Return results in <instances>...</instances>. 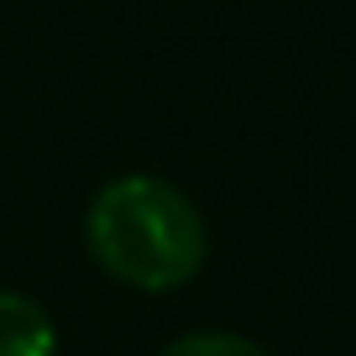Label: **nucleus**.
<instances>
[{
	"label": "nucleus",
	"mask_w": 356,
	"mask_h": 356,
	"mask_svg": "<svg viewBox=\"0 0 356 356\" xmlns=\"http://www.w3.org/2000/svg\"><path fill=\"white\" fill-rule=\"evenodd\" d=\"M84 241L115 283L142 293L184 289L210 257L204 215L157 173L111 178L84 215Z\"/></svg>",
	"instance_id": "f257e3e1"
},
{
	"label": "nucleus",
	"mask_w": 356,
	"mask_h": 356,
	"mask_svg": "<svg viewBox=\"0 0 356 356\" xmlns=\"http://www.w3.org/2000/svg\"><path fill=\"white\" fill-rule=\"evenodd\" d=\"M0 356H58V330L47 309L11 289H0Z\"/></svg>",
	"instance_id": "f03ea898"
},
{
	"label": "nucleus",
	"mask_w": 356,
	"mask_h": 356,
	"mask_svg": "<svg viewBox=\"0 0 356 356\" xmlns=\"http://www.w3.org/2000/svg\"><path fill=\"white\" fill-rule=\"evenodd\" d=\"M157 356H267V351L257 341H246V335H231V330H194V335L168 341Z\"/></svg>",
	"instance_id": "7ed1b4c3"
}]
</instances>
